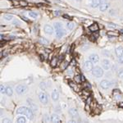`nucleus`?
Here are the masks:
<instances>
[{
	"label": "nucleus",
	"mask_w": 123,
	"mask_h": 123,
	"mask_svg": "<svg viewBox=\"0 0 123 123\" xmlns=\"http://www.w3.org/2000/svg\"><path fill=\"white\" fill-rule=\"evenodd\" d=\"M17 113L21 115H25L27 117V119H29V120H32L34 117L33 111L30 108H27V107H24V106L20 107L17 110Z\"/></svg>",
	"instance_id": "f257e3e1"
},
{
	"label": "nucleus",
	"mask_w": 123,
	"mask_h": 123,
	"mask_svg": "<svg viewBox=\"0 0 123 123\" xmlns=\"http://www.w3.org/2000/svg\"><path fill=\"white\" fill-rule=\"evenodd\" d=\"M54 29L55 32H56V36L58 39H61L65 35V33H66L64 28H63L62 24L60 22H56L54 24Z\"/></svg>",
	"instance_id": "f03ea898"
},
{
	"label": "nucleus",
	"mask_w": 123,
	"mask_h": 123,
	"mask_svg": "<svg viewBox=\"0 0 123 123\" xmlns=\"http://www.w3.org/2000/svg\"><path fill=\"white\" fill-rule=\"evenodd\" d=\"M104 69L101 68L100 67H95L93 68L92 70V74L93 76H95L96 78H100L104 76Z\"/></svg>",
	"instance_id": "7ed1b4c3"
},
{
	"label": "nucleus",
	"mask_w": 123,
	"mask_h": 123,
	"mask_svg": "<svg viewBox=\"0 0 123 123\" xmlns=\"http://www.w3.org/2000/svg\"><path fill=\"white\" fill-rule=\"evenodd\" d=\"M27 91H28V87L25 85H18L16 87V92L19 95L24 94L25 93H26Z\"/></svg>",
	"instance_id": "20e7f679"
},
{
	"label": "nucleus",
	"mask_w": 123,
	"mask_h": 123,
	"mask_svg": "<svg viewBox=\"0 0 123 123\" xmlns=\"http://www.w3.org/2000/svg\"><path fill=\"white\" fill-rule=\"evenodd\" d=\"M39 99L43 104H47L49 103V97L45 92H39Z\"/></svg>",
	"instance_id": "39448f33"
},
{
	"label": "nucleus",
	"mask_w": 123,
	"mask_h": 123,
	"mask_svg": "<svg viewBox=\"0 0 123 123\" xmlns=\"http://www.w3.org/2000/svg\"><path fill=\"white\" fill-rule=\"evenodd\" d=\"M102 67L104 70L108 71L111 69V67H112V64H111V62L108 60V59H104L102 61Z\"/></svg>",
	"instance_id": "423d86ee"
},
{
	"label": "nucleus",
	"mask_w": 123,
	"mask_h": 123,
	"mask_svg": "<svg viewBox=\"0 0 123 123\" xmlns=\"http://www.w3.org/2000/svg\"><path fill=\"white\" fill-rule=\"evenodd\" d=\"M111 85H112V82H110L108 80H103L100 82V87L104 90H108V88L111 87Z\"/></svg>",
	"instance_id": "0eeeda50"
},
{
	"label": "nucleus",
	"mask_w": 123,
	"mask_h": 123,
	"mask_svg": "<svg viewBox=\"0 0 123 123\" xmlns=\"http://www.w3.org/2000/svg\"><path fill=\"white\" fill-rule=\"evenodd\" d=\"M26 102H27V104H28L30 108H31V110L34 111V112H37V111H38V107H37V105L33 102L32 99H31V98H27Z\"/></svg>",
	"instance_id": "6e6552de"
},
{
	"label": "nucleus",
	"mask_w": 123,
	"mask_h": 123,
	"mask_svg": "<svg viewBox=\"0 0 123 123\" xmlns=\"http://www.w3.org/2000/svg\"><path fill=\"white\" fill-rule=\"evenodd\" d=\"M85 69V71H92L93 68H94V63L92 62L91 61H85V64H84Z\"/></svg>",
	"instance_id": "1a4fd4ad"
},
{
	"label": "nucleus",
	"mask_w": 123,
	"mask_h": 123,
	"mask_svg": "<svg viewBox=\"0 0 123 123\" xmlns=\"http://www.w3.org/2000/svg\"><path fill=\"white\" fill-rule=\"evenodd\" d=\"M43 31H44V33L47 34V35H53V28L52 26H51L50 25H45L44 26H43Z\"/></svg>",
	"instance_id": "9d476101"
},
{
	"label": "nucleus",
	"mask_w": 123,
	"mask_h": 123,
	"mask_svg": "<svg viewBox=\"0 0 123 123\" xmlns=\"http://www.w3.org/2000/svg\"><path fill=\"white\" fill-rule=\"evenodd\" d=\"M89 60L92 62L93 63H97L99 61V57H98V55L97 53H92L89 57Z\"/></svg>",
	"instance_id": "9b49d317"
},
{
	"label": "nucleus",
	"mask_w": 123,
	"mask_h": 123,
	"mask_svg": "<svg viewBox=\"0 0 123 123\" xmlns=\"http://www.w3.org/2000/svg\"><path fill=\"white\" fill-rule=\"evenodd\" d=\"M101 3H102V0H90V7H94V8L99 7Z\"/></svg>",
	"instance_id": "f8f14e48"
},
{
	"label": "nucleus",
	"mask_w": 123,
	"mask_h": 123,
	"mask_svg": "<svg viewBox=\"0 0 123 123\" xmlns=\"http://www.w3.org/2000/svg\"><path fill=\"white\" fill-rule=\"evenodd\" d=\"M69 114H70V116H71L72 117H74V118L78 117V116H79L78 111H77L76 109L74 108H71L69 109Z\"/></svg>",
	"instance_id": "ddd939ff"
},
{
	"label": "nucleus",
	"mask_w": 123,
	"mask_h": 123,
	"mask_svg": "<svg viewBox=\"0 0 123 123\" xmlns=\"http://www.w3.org/2000/svg\"><path fill=\"white\" fill-rule=\"evenodd\" d=\"M50 120L52 122H55V123H59L61 122V119L59 117V116L57 114H52L50 117Z\"/></svg>",
	"instance_id": "4468645a"
},
{
	"label": "nucleus",
	"mask_w": 123,
	"mask_h": 123,
	"mask_svg": "<svg viewBox=\"0 0 123 123\" xmlns=\"http://www.w3.org/2000/svg\"><path fill=\"white\" fill-rule=\"evenodd\" d=\"M51 97H52V99L53 101L58 100V98H59V93H58V91L56 90V89L53 90L52 94H51Z\"/></svg>",
	"instance_id": "2eb2a0df"
},
{
	"label": "nucleus",
	"mask_w": 123,
	"mask_h": 123,
	"mask_svg": "<svg viewBox=\"0 0 123 123\" xmlns=\"http://www.w3.org/2000/svg\"><path fill=\"white\" fill-rule=\"evenodd\" d=\"M109 8V3H102L99 6V10L101 12H106Z\"/></svg>",
	"instance_id": "dca6fc26"
},
{
	"label": "nucleus",
	"mask_w": 123,
	"mask_h": 123,
	"mask_svg": "<svg viewBox=\"0 0 123 123\" xmlns=\"http://www.w3.org/2000/svg\"><path fill=\"white\" fill-rule=\"evenodd\" d=\"M89 29H90V31H91L94 33V32H98V30H99V27H98V25L97 23H93L92 25L89 27Z\"/></svg>",
	"instance_id": "f3484780"
},
{
	"label": "nucleus",
	"mask_w": 123,
	"mask_h": 123,
	"mask_svg": "<svg viewBox=\"0 0 123 123\" xmlns=\"http://www.w3.org/2000/svg\"><path fill=\"white\" fill-rule=\"evenodd\" d=\"M115 53H116V55L118 57L122 56L123 55V47L122 46H117L115 49Z\"/></svg>",
	"instance_id": "a211bd4d"
},
{
	"label": "nucleus",
	"mask_w": 123,
	"mask_h": 123,
	"mask_svg": "<svg viewBox=\"0 0 123 123\" xmlns=\"http://www.w3.org/2000/svg\"><path fill=\"white\" fill-rule=\"evenodd\" d=\"M12 94H13V90H12V89L10 86L6 87V94H7V96L11 97L12 95Z\"/></svg>",
	"instance_id": "6ab92c4d"
},
{
	"label": "nucleus",
	"mask_w": 123,
	"mask_h": 123,
	"mask_svg": "<svg viewBox=\"0 0 123 123\" xmlns=\"http://www.w3.org/2000/svg\"><path fill=\"white\" fill-rule=\"evenodd\" d=\"M57 63H58V59H57V57H53V58L51 60V66H52V67H57Z\"/></svg>",
	"instance_id": "aec40b11"
},
{
	"label": "nucleus",
	"mask_w": 123,
	"mask_h": 123,
	"mask_svg": "<svg viewBox=\"0 0 123 123\" xmlns=\"http://www.w3.org/2000/svg\"><path fill=\"white\" fill-rule=\"evenodd\" d=\"M39 42H40V43H42V44H49V39H45L44 37H40L39 38Z\"/></svg>",
	"instance_id": "412c9836"
},
{
	"label": "nucleus",
	"mask_w": 123,
	"mask_h": 123,
	"mask_svg": "<svg viewBox=\"0 0 123 123\" xmlns=\"http://www.w3.org/2000/svg\"><path fill=\"white\" fill-rule=\"evenodd\" d=\"M13 16L12 15V14H5L4 16H3V18H4L5 21H12V20L13 19Z\"/></svg>",
	"instance_id": "4be33fe9"
},
{
	"label": "nucleus",
	"mask_w": 123,
	"mask_h": 123,
	"mask_svg": "<svg viewBox=\"0 0 123 123\" xmlns=\"http://www.w3.org/2000/svg\"><path fill=\"white\" fill-rule=\"evenodd\" d=\"M29 16L33 19H35L38 17V13L35 12H29Z\"/></svg>",
	"instance_id": "5701e85b"
},
{
	"label": "nucleus",
	"mask_w": 123,
	"mask_h": 123,
	"mask_svg": "<svg viewBox=\"0 0 123 123\" xmlns=\"http://www.w3.org/2000/svg\"><path fill=\"white\" fill-rule=\"evenodd\" d=\"M17 122L18 123H25L26 122V119L24 117H19L17 119Z\"/></svg>",
	"instance_id": "b1692460"
},
{
	"label": "nucleus",
	"mask_w": 123,
	"mask_h": 123,
	"mask_svg": "<svg viewBox=\"0 0 123 123\" xmlns=\"http://www.w3.org/2000/svg\"><path fill=\"white\" fill-rule=\"evenodd\" d=\"M74 80L75 82L76 83V84H79V83L82 82V80H81V76H79V75H77L74 77Z\"/></svg>",
	"instance_id": "393cba45"
},
{
	"label": "nucleus",
	"mask_w": 123,
	"mask_h": 123,
	"mask_svg": "<svg viewBox=\"0 0 123 123\" xmlns=\"http://www.w3.org/2000/svg\"><path fill=\"white\" fill-rule=\"evenodd\" d=\"M67 27L68 30H73V28H75V23L74 22H69L67 24Z\"/></svg>",
	"instance_id": "a878e982"
},
{
	"label": "nucleus",
	"mask_w": 123,
	"mask_h": 123,
	"mask_svg": "<svg viewBox=\"0 0 123 123\" xmlns=\"http://www.w3.org/2000/svg\"><path fill=\"white\" fill-rule=\"evenodd\" d=\"M108 27L109 29L112 30V31H113V30H116V29H118V25H115V24H108Z\"/></svg>",
	"instance_id": "bb28decb"
},
{
	"label": "nucleus",
	"mask_w": 123,
	"mask_h": 123,
	"mask_svg": "<svg viewBox=\"0 0 123 123\" xmlns=\"http://www.w3.org/2000/svg\"><path fill=\"white\" fill-rule=\"evenodd\" d=\"M76 82H71V81H70L69 82V84H70V85H71V87H72L73 89H74V90H76V91H78L79 90H78V87H77V85L75 84Z\"/></svg>",
	"instance_id": "cd10ccee"
},
{
	"label": "nucleus",
	"mask_w": 123,
	"mask_h": 123,
	"mask_svg": "<svg viewBox=\"0 0 123 123\" xmlns=\"http://www.w3.org/2000/svg\"><path fill=\"white\" fill-rule=\"evenodd\" d=\"M19 4L21 6H22V7H25V6L28 5V3H27V1H25V0H20Z\"/></svg>",
	"instance_id": "c85d7f7f"
},
{
	"label": "nucleus",
	"mask_w": 123,
	"mask_h": 123,
	"mask_svg": "<svg viewBox=\"0 0 123 123\" xmlns=\"http://www.w3.org/2000/svg\"><path fill=\"white\" fill-rule=\"evenodd\" d=\"M107 35H109V36H117L118 34L115 33L113 31H108V32H107Z\"/></svg>",
	"instance_id": "c756f323"
},
{
	"label": "nucleus",
	"mask_w": 123,
	"mask_h": 123,
	"mask_svg": "<svg viewBox=\"0 0 123 123\" xmlns=\"http://www.w3.org/2000/svg\"><path fill=\"white\" fill-rule=\"evenodd\" d=\"M0 91H1V94H6V87L3 85L0 86Z\"/></svg>",
	"instance_id": "7c9ffc66"
},
{
	"label": "nucleus",
	"mask_w": 123,
	"mask_h": 123,
	"mask_svg": "<svg viewBox=\"0 0 123 123\" xmlns=\"http://www.w3.org/2000/svg\"><path fill=\"white\" fill-rule=\"evenodd\" d=\"M12 24H13V25H16V26H20V25H21V22L17 19H15L14 21H12Z\"/></svg>",
	"instance_id": "2f4dec72"
},
{
	"label": "nucleus",
	"mask_w": 123,
	"mask_h": 123,
	"mask_svg": "<svg viewBox=\"0 0 123 123\" xmlns=\"http://www.w3.org/2000/svg\"><path fill=\"white\" fill-rule=\"evenodd\" d=\"M102 53L105 57H110V52H109L108 50H103Z\"/></svg>",
	"instance_id": "473e14b6"
},
{
	"label": "nucleus",
	"mask_w": 123,
	"mask_h": 123,
	"mask_svg": "<svg viewBox=\"0 0 123 123\" xmlns=\"http://www.w3.org/2000/svg\"><path fill=\"white\" fill-rule=\"evenodd\" d=\"M118 77L120 79H122V80H123V70L122 69H121V70L118 71Z\"/></svg>",
	"instance_id": "72a5a7b5"
},
{
	"label": "nucleus",
	"mask_w": 123,
	"mask_h": 123,
	"mask_svg": "<svg viewBox=\"0 0 123 123\" xmlns=\"http://www.w3.org/2000/svg\"><path fill=\"white\" fill-rule=\"evenodd\" d=\"M43 122H51L50 118L48 117V115H44V117H43Z\"/></svg>",
	"instance_id": "f704fd0d"
},
{
	"label": "nucleus",
	"mask_w": 123,
	"mask_h": 123,
	"mask_svg": "<svg viewBox=\"0 0 123 123\" xmlns=\"http://www.w3.org/2000/svg\"><path fill=\"white\" fill-rule=\"evenodd\" d=\"M2 122H3V123H7V122H12V120L11 119H9V118H3V120H2Z\"/></svg>",
	"instance_id": "c9c22d12"
},
{
	"label": "nucleus",
	"mask_w": 123,
	"mask_h": 123,
	"mask_svg": "<svg viewBox=\"0 0 123 123\" xmlns=\"http://www.w3.org/2000/svg\"><path fill=\"white\" fill-rule=\"evenodd\" d=\"M109 14H110L111 16H115L117 14L116 13V11H115L114 9H111L110 11H109Z\"/></svg>",
	"instance_id": "e433bc0d"
},
{
	"label": "nucleus",
	"mask_w": 123,
	"mask_h": 123,
	"mask_svg": "<svg viewBox=\"0 0 123 123\" xmlns=\"http://www.w3.org/2000/svg\"><path fill=\"white\" fill-rule=\"evenodd\" d=\"M67 75H72L73 74V70H71V68L67 69Z\"/></svg>",
	"instance_id": "4c0bfd02"
},
{
	"label": "nucleus",
	"mask_w": 123,
	"mask_h": 123,
	"mask_svg": "<svg viewBox=\"0 0 123 123\" xmlns=\"http://www.w3.org/2000/svg\"><path fill=\"white\" fill-rule=\"evenodd\" d=\"M54 15L57 16H57H60L61 15V12L60 11H55L54 12Z\"/></svg>",
	"instance_id": "58836bf2"
},
{
	"label": "nucleus",
	"mask_w": 123,
	"mask_h": 123,
	"mask_svg": "<svg viewBox=\"0 0 123 123\" xmlns=\"http://www.w3.org/2000/svg\"><path fill=\"white\" fill-rule=\"evenodd\" d=\"M62 17H63V18H64V19H71L68 15H66V14H64V15L62 16Z\"/></svg>",
	"instance_id": "ea45409f"
},
{
	"label": "nucleus",
	"mask_w": 123,
	"mask_h": 123,
	"mask_svg": "<svg viewBox=\"0 0 123 123\" xmlns=\"http://www.w3.org/2000/svg\"><path fill=\"white\" fill-rule=\"evenodd\" d=\"M118 59H119V62H120L121 63H123V55H122V56H121V57H119Z\"/></svg>",
	"instance_id": "a19ab883"
},
{
	"label": "nucleus",
	"mask_w": 123,
	"mask_h": 123,
	"mask_svg": "<svg viewBox=\"0 0 123 123\" xmlns=\"http://www.w3.org/2000/svg\"><path fill=\"white\" fill-rule=\"evenodd\" d=\"M71 65H72V66H76V60H75V59H73V60L71 61Z\"/></svg>",
	"instance_id": "79ce46f5"
},
{
	"label": "nucleus",
	"mask_w": 123,
	"mask_h": 123,
	"mask_svg": "<svg viewBox=\"0 0 123 123\" xmlns=\"http://www.w3.org/2000/svg\"><path fill=\"white\" fill-rule=\"evenodd\" d=\"M118 106L120 107V108H123V102H121L118 104Z\"/></svg>",
	"instance_id": "37998d69"
},
{
	"label": "nucleus",
	"mask_w": 123,
	"mask_h": 123,
	"mask_svg": "<svg viewBox=\"0 0 123 123\" xmlns=\"http://www.w3.org/2000/svg\"><path fill=\"white\" fill-rule=\"evenodd\" d=\"M81 80H82V81H85V77H84V76H81Z\"/></svg>",
	"instance_id": "c03bdc74"
},
{
	"label": "nucleus",
	"mask_w": 123,
	"mask_h": 123,
	"mask_svg": "<svg viewBox=\"0 0 123 123\" xmlns=\"http://www.w3.org/2000/svg\"><path fill=\"white\" fill-rule=\"evenodd\" d=\"M119 33H120V34H123V29L121 30V31H119Z\"/></svg>",
	"instance_id": "a18cd8bd"
},
{
	"label": "nucleus",
	"mask_w": 123,
	"mask_h": 123,
	"mask_svg": "<svg viewBox=\"0 0 123 123\" xmlns=\"http://www.w3.org/2000/svg\"><path fill=\"white\" fill-rule=\"evenodd\" d=\"M40 57H41V60H43V55H40Z\"/></svg>",
	"instance_id": "49530a36"
},
{
	"label": "nucleus",
	"mask_w": 123,
	"mask_h": 123,
	"mask_svg": "<svg viewBox=\"0 0 123 123\" xmlns=\"http://www.w3.org/2000/svg\"><path fill=\"white\" fill-rule=\"evenodd\" d=\"M69 122H75L74 120H70V121H69Z\"/></svg>",
	"instance_id": "de8ad7c7"
},
{
	"label": "nucleus",
	"mask_w": 123,
	"mask_h": 123,
	"mask_svg": "<svg viewBox=\"0 0 123 123\" xmlns=\"http://www.w3.org/2000/svg\"><path fill=\"white\" fill-rule=\"evenodd\" d=\"M106 1H107V0H102V3H105Z\"/></svg>",
	"instance_id": "09e8293b"
},
{
	"label": "nucleus",
	"mask_w": 123,
	"mask_h": 123,
	"mask_svg": "<svg viewBox=\"0 0 123 123\" xmlns=\"http://www.w3.org/2000/svg\"><path fill=\"white\" fill-rule=\"evenodd\" d=\"M76 2H80L81 0H76Z\"/></svg>",
	"instance_id": "8fccbe9b"
}]
</instances>
